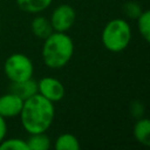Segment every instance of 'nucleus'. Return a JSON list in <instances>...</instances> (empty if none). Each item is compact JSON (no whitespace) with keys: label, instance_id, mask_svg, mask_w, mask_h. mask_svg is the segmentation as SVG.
<instances>
[{"label":"nucleus","instance_id":"f257e3e1","mask_svg":"<svg viewBox=\"0 0 150 150\" xmlns=\"http://www.w3.org/2000/svg\"><path fill=\"white\" fill-rule=\"evenodd\" d=\"M19 116L23 129L29 135L46 132L55 116L54 104L38 93L23 101Z\"/></svg>","mask_w":150,"mask_h":150},{"label":"nucleus","instance_id":"f03ea898","mask_svg":"<svg viewBox=\"0 0 150 150\" xmlns=\"http://www.w3.org/2000/svg\"><path fill=\"white\" fill-rule=\"evenodd\" d=\"M74 54V42L69 35L62 32H53L45 39L42 46V60L49 68L64 67Z\"/></svg>","mask_w":150,"mask_h":150},{"label":"nucleus","instance_id":"7ed1b4c3","mask_svg":"<svg viewBox=\"0 0 150 150\" xmlns=\"http://www.w3.org/2000/svg\"><path fill=\"white\" fill-rule=\"evenodd\" d=\"M131 40V28L123 19H114L109 21L102 32L103 46L112 52L118 53L128 47Z\"/></svg>","mask_w":150,"mask_h":150},{"label":"nucleus","instance_id":"20e7f679","mask_svg":"<svg viewBox=\"0 0 150 150\" xmlns=\"http://www.w3.org/2000/svg\"><path fill=\"white\" fill-rule=\"evenodd\" d=\"M4 71L11 82H20L33 76L34 66L27 55L22 53H14L5 60Z\"/></svg>","mask_w":150,"mask_h":150},{"label":"nucleus","instance_id":"39448f33","mask_svg":"<svg viewBox=\"0 0 150 150\" xmlns=\"http://www.w3.org/2000/svg\"><path fill=\"white\" fill-rule=\"evenodd\" d=\"M75 19L76 13L71 6L60 5L53 11L49 21L52 23L53 30L66 33L68 29L73 27V25L75 23Z\"/></svg>","mask_w":150,"mask_h":150},{"label":"nucleus","instance_id":"423d86ee","mask_svg":"<svg viewBox=\"0 0 150 150\" xmlns=\"http://www.w3.org/2000/svg\"><path fill=\"white\" fill-rule=\"evenodd\" d=\"M38 93L54 103L63 98L66 90L61 81L47 76V77H42L38 82Z\"/></svg>","mask_w":150,"mask_h":150},{"label":"nucleus","instance_id":"0eeeda50","mask_svg":"<svg viewBox=\"0 0 150 150\" xmlns=\"http://www.w3.org/2000/svg\"><path fill=\"white\" fill-rule=\"evenodd\" d=\"M23 105V100L13 93H7L0 96V116L5 120L11 117H16Z\"/></svg>","mask_w":150,"mask_h":150},{"label":"nucleus","instance_id":"6e6552de","mask_svg":"<svg viewBox=\"0 0 150 150\" xmlns=\"http://www.w3.org/2000/svg\"><path fill=\"white\" fill-rule=\"evenodd\" d=\"M9 91L22 98L23 101L38 94V82L32 77L20 82H12L9 87Z\"/></svg>","mask_w":150,"mask_h":150},{"label":"nucleus","instance_id":"1a4fd4ad","mask_svg":"<svg viewBox=\"0 0 150 150\" xmlns=\"http://www.w3.org/2000/svg\"><path fill=\"white\" fill-rule=\"evenodd\" d=\"M134 136L141 144L150 146V118H139L134 125Z\"/></svg>","mask_w":150,"mask_h":150},{"label":"nucleus","instance_id":"9d476101","mask_svg":"<svg viewBox=\"0 0 150 150\" xmlns=\"http://www.w3.org/2000/svg\"><path fill=\"white\" fill-rule=\"evenodd\" d=\"M30 28H32L33 34L36 38L42 39V40H45L47 36H49L53 33L52 23L45 16H36V18H34L32 23H30Z\"/></svg>","mask_w":150,"mask_h":150},{"label":"nucleus","instance_id":"9b49d317","mask_svg":"<svg viewBox=\"0 0 150 150\" xmlns=\"http://www.w3.org/2000/svg\"><path fill=\"white\" fill-rule=\"evenodd\" d=\"M53 0H16L18 7L26 13L36 14L49 7Z\"/></svg>","mask_w":150,"mask_h":150},{"label":"nucleus","instance_id":"f8f14e48","mask_svg":"<svg viewBox=\"0 0 150 150\" xmlns=\"http://www.w3.org/2000/svg\"><path fill=\"white\" fill-rule=\"evenodd\" d=\"M26 142L28 150H48L50 148V139L45 132L30 134Z\"/></svg>","mask_w":150,"mask_h":150},{"label":"nucleus","instance_id":"ddd939ff","mask_svg":"<svg viewBox=\"0 0 150 150\" xmlns=\"http://www.w3.org/2000/svg\"><path fill=\"white\" fill-rule=\"evenodd\" d=\"M56 150H79L80 143L79 139L71 134H62L55 141Z\"/></svg>","mask_w":150,"mask_h":150},{"label":"nucleus","instance_id":"4468645a","mask_svg":"<svg viewBox=\"0 0 150 150\" xmlns=\"http://www.w3.org/2000/svg\"><path fill=\"white\" fill-rule=\"evenodd\" d=\"M138 30L146 42L150 43V9L144 11L137 18Z\"/></svg>","mask_w":150,"mask_h":150},{"label":"nucleus","instance_id":"2eb2a0df","mask_svg":"<svg viewBox=\"0 0 150 150\" xmlns=\"http://www.w3.org/2000/svg\"><path fill=\"white\" fill-rule=\"evenodd\" d=\"M0 150H28V145L22 138H4L0 142Z\"/></svg>","mask_w":150,"mask_h":150},{"label":"nucleus","instance_id":"dca6fc26","mask_svg":"<svg viewBox=\"0 0 150 150\" xmlns=\"http://www.w3.org/2000/svg\"><path fill=\"white\" fill-rule=\"evenodd\" d=\"M124 13L128 18H132V19H137L139 16V14L142 13V8L137 2L134 1H129L123 6Z\"/></svg>","mask_w":150,"mask_h":150},{"label":"nucleus","instance_id":"f3484780","mask_svg":"<svg viewBox=\"0 0 150 150\" xmlns=\"http://www.w3.org/2000/svg\"><path fill=\"white\" fill-rule=\"evenodd\" d=\"M130 109H131V112H132V115L135 117H141L142 114H143V111H144L143 104L141 102H132Z\"/></svg>","mask_w":150,"mask_h":150},{"label":"nucleus","instance_id":"a211bd4d","mask_svg":"<svg viewBox=\"0 0 150 150\" xmlns=\"http://www.w3.org/2000/svg\"><path fill=\"white\" fill-rule=\"evenodd\" d=\"M7 134V124L2 116H0V142L6 137Z\"/></svg>","mask_w":150,"mask_h":150},{"label":"nucleus","instance_id":"6ab92c4d","mask_svg":"<svg viewBox=\"0 0 150 150\" xmlns=\"http://www.w3.org/2000/svg\"><path fill=\"white\" fill-rule=\"evenodd\" d=\"M0 30H1V18H0Z\"/></svg>","mask_w":150,"mask_h":150}]
</instances>
